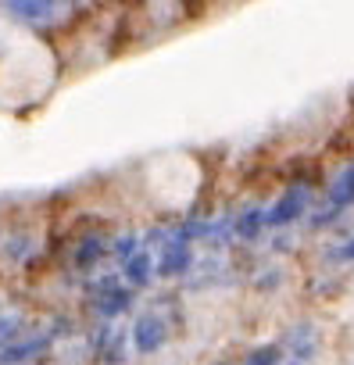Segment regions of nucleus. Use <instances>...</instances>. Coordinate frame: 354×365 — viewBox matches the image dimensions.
Listing matches in <instances>:
<instances>
[{"label": "nucleus", "mask_w": 354, "mask_h": 365, "mask_svg": "<svg viewBox=\"0 0 354 365\" xmlns=\"http://www.w3.org/2000/svg\"><path fill=\"white\" fill-rule=\"evenodd\" d=\"M308 205H311V190L304 187V182H293V187H286V190L279 194V201L265 212L269 230H283V226L297 222V219L308 212Z\"/></svg>", "instance_id": "1"}, {"label": "nucleus", "mask_w": 354, "mask_h": 365, "mask_svg": "<svg viewBox=\"0 0 354 365\" xmlns=\"http://www.w3.org/2000/svg\"><path fill=\"white\" fill-rule=\"evenodd\" d=\"M129 301H132V290L125 287V279L108 276V279L93 283V312H97L100 319H115V315H122Z\"/></svg>", "instance_id": "2"}, {"label": "nucleus", "mask_w": 354, "mask_h": 365, "mask_svg": "<svg viewBox=\"0 0 354 365\" xmlns=\"http://www.w3.org/2000/svg\"><path fill=\"white\" fill-rule=\"evenodd\" d=\"M190 262H194L190 244L179 240V237H168V240L161 244V251H157V265H154V269H157L161 279H175V276H187Z\"/></svg>", "instance_id": "3"}, {"label": "nucleus", "mask_w": 354, "mask_h": 365, "mask_svg": "<svg viewBox=\"0 0 354 365\" xmlns=\"http://www.w3.org/2000/svg\"><path fill=\"white\" fill-rule=\"evenodd\" d=\"M132 347L140 351V354H154V351H161L165 347V340H168V326L154 315V312H143L136 322H132Z\"/></svg>", "instance_id": "4"}, {"label": "nucleus", "mask_w": 354, "mask_h": 365, "mask_svg": "<svg viewBox=\"0 0 354 365\" xmlns=\"http://www.w3.org/2000/svg\"><path fill=\"white\" fill-rule=\"evenodd\" d=\"M154 265H157V262L150 258V251H136L129 262H122V279H125V287H147L150 276L157 272Z\"/></svg>", "instance_id": "5"}, {"label": "nucleus", "mask_w": 354, "mask_h": 365, "mask_svg": "<svg viewBox=\"0 0 354 365\" xmlns=\"http://www.w3.org/2000/svg\"><path fill=\"white\" fill-rule=\"evenodd\" d=\"M43 351H47V336H26V340L11 344L4 354H0V361L4 365H26V361H36Z\"/></svg>", "instance_id": "6"}, {"label": "nucleus", "mask_w": 354, "mask_h": 365, "mask_svg": "<svg viewBox=\"0 0 354 365\" xmlns=\"http://www.w3.org/2000/svg\"><path fill=\"white\" fill-rule=\"evenodd\" d=\"M8 15L19 22H47L54 15V4H40V0H11Z\"/></svg>", "instance_id": "7"}, {"label": "nucleus", "mask_w": 354, "mask_h": 365, "mask_svg": "<svg viewBox=\"0 0 354 365\" xmlns=\"http://www.w3.org/2000/svg\"><path fill=\"white\" fill-rule=\"evenodd\" d=\"M329 205H333V208L354 205V165H347V168L333 179V187H329Z\"/></svg>", "instance_id": "8"}, {"label": "nucleus", "mask_w": 354, "mask_h": 365, "mask_svg": "<svg viewBox=\"0 0 354 365\" xmlns=\"http://www.w3.org/2000/svg\"><path fill=\"white\" fill-rule=\"evenodd\" d=\"M261 230H269V222H265V212H261V208H247L240 219H233V233H236L240 240H254Z\"/></svg>", "instance_id": "9"}, {"label": "nucleus", "mask_w": 354, "mask_h": 365, "mask_svg": "<svg viewBox=\"0 0 354 365\" xmlns=\"http://www.w3.org/2000/svg\"><path fill=\"white\" fill-rule=\"evenodd\" d=\"M100 255H104V240H100V237H86V240L79 244V251H76V265H79V269H90Z\"/></svg>", "instance_id": "10"}, {"label": "nucleus", "mask_w": 354, "mask_h": 365, "mask_svg": "<svg viewBox=\"0 0 354 365\" xmlns=\"http://www.w3.org/2000/svg\"><path fill=\"white\" fill-rule=\"evenodd\" d=\"M279 358H283V351L276 344H261L244 358V365H279Z\"/></svg>", "instance_id": "11"}, {"label": "nucleus", "mask_w": 354, "mask_h": 365, "mask_svg": "<svg viewBox=\"0 0 354 365\" xmlns=\"http://www.w3.org/2000/svg\"><path fill=\"white\" fill-rule=\"evenodd\" d=\"M19 326H22V322H19L15 315H0V354H4L11 344H19V336H22Z\"/></svg>", "instance_id": "12"}, {"label": "nucleus", "mask_w": 354, "mask_h": 365, "mask_svg": "<svg viewBox=\"0 0 354 365\" xmlns=\"http://www.w3.org/2000/svg\"><path fill=\"white\" fill-rule=\"evenodd\" d=\"M336 258H343V262H354V240H347V244L336 251Z\"/></svg>", "instance_id": "13"}]
</instances>
